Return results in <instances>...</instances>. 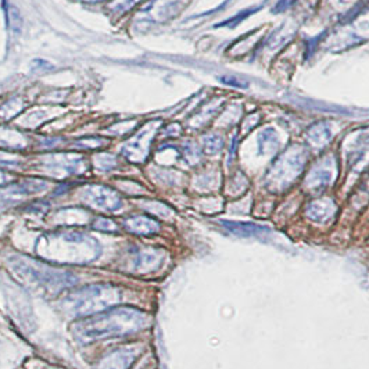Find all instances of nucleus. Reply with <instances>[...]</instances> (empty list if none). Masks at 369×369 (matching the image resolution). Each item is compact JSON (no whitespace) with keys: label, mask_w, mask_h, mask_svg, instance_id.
<instances>
[{"label":"nucleus","mask_w":369,"mask_h":369,"mask_svg":"<svg viewBox=\"0 0 369 369\" xmlns=\"http://www.w3.org/2000/svg\"><path fill=\"white\" fill-rule=\"evenodd\" d=\"M149 15L156 21H165L176 14L178 0H154L146 8Z\"/></svg>","instance_id":"nucleus-3"},{"label":"nucleus","mask_w":369,"mask_h":369,"mask_svg":"<svg viewBox=\"0 0 369 369\" xmlns=\"http://www.w3.org/2000/svg\"><path fill=\"white\" fill-rule=\"evenodd\" d=\"M160 126L158 121H150L146 123L130 140H128L123 147L125 157L130 161H143L149 153L150 142L154 137Z\"/></svg>","instance_id":"nucleus-1"},{"label":"nucleus","mask_w":369,"mask_h":369,"mask_svg":"<svg viewBox=\"0 0 369 369\" xmlns=\"http://www.w3.org/2000/svg\"><path fill=\"white\" fill-rule=\"evenodd\" d=\"M85 1H91V3H93V1H100V0H85Z\"/></svg>","instance_id":"nucleus-9"},{"label":"nucleus","mask_w":369,"mask_h":369,"mask_svg":"<svg viewBox=\"0 0 369 369\" xmlns=\"http://www.w3.org/2000/svg\"><path fill=\"white\" fill-rule=\"evenodd\" d=\"M139 1H142V0H113V1L109 4V8H110L113 13L123 14V13H126L128 10H130L132 7H135Z\"/></svg>","instance_id":"nucleus-5"},{"label":"nucleus","mask_w":369,"mask_h":369,"mask_svg":"<svg viewBox=\"0 0 369 369\" xmlns=\"http://www.w3.org/2000/svg\"><path fill=\"white\" fill-rule=\"evenodd\" d=\"M7 15H8V27H10V29L14 33H20L21 28H22V20H21V15H20L18 10L15 7L10 6L8 11H7Z\"/></svg>","instance_id":"nucleus-4"},{"label":"nucleus","mask_w":369,"mask_h":369,"mask_svg":"<svg viewBox=\"0 0 369 369\" xmlns=\"http://www.w3.org/2000/svg\"><path fill=\"white\" fill-rule=\"evenodd\" d=\"M96 164L99 168L102 170H112L114 165H116V157L114 156H110V154H99L96 158H95Z\"/></svg>","instance_id":"nucleus-7"},{"label":"nucleus","mask_w":369,"mask_h":369,"mask_svg":"<svg viewBox=\"0 0 369 369\" xmlns=\"http://www.w3.org/2000/svg\"><path fill=\"white\" fill-rule=\"evenodd\" d=\"M106 139L103 137H85L81 139L78 142H75V147H81V149H98L106 144Z\"/></svg>","instance_id":"nucleus-6"},{"label":"nucleus","mask_w":369,"mask_h":369,"mask_svg":"<svg viewBox=\"0 0 369 369\" xmlns=\"http://www.w3.org/2000/svg\"><path fill=\"white\" fill-rule=\"evenodd\" d=\"M85 196L86 200L95 207L113 210L120 206V199L116 195V192L105 186H89L85 190Z\"/></svg>","instance_id":"nucleus-2"},{"label":"nucleus","mask_w":369,"mask_h":369,"mask_svg":"<svg viewBox=\"0 0 369 369\" xmlns=\"http://www.w3.org/2000/svg\"><path fill=\"white\" fill-rule=\"evenodd\" d=\"M6 174H3L1 171H0V183H3V182H6Z\"/></svg>","instance_id":"nucleus-8"}]
</instances>
